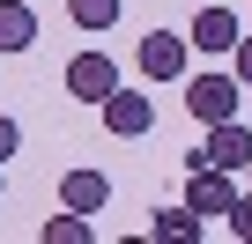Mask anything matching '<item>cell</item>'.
I'll return each mask as SVG.
<instances>
[{
	"label": "cell",
	"mask_w": 252,
	"mask_h": 244,
	"mask_svg": "<svg viewBox=\"0 0 252 244\" xmlns=\"http://www.w3.org/2000/svg\"><path fill=\"white\" fill-rule=\"evenodd\" d=\"M0 192H8V163H0Z\"/></svg>",
	"instance_id": "16"
},
{
	"label": "cell",
	"mask_w": 252,
	"mask_h": 244,
	"mask_svg": "<svg viewBox=\"0 0 252 244\" xmlns=\"http://www.w3.org/2000/svg\"><path fill=\"white\" fill-rule=\"evenodd\" d=\"M237 96H245V81H237V74H200V81H186V111L200 118V126H222V118H237Z\"/></svg>",
	"instance_id": "2"
},
{
	"label": "cell",
	"mask_w": 252,
	"mask_h": 244,
	"mask_svg": "<svg viewBox=\"0 0 252 244\" xmlns=\"http://www.w3.org/2000/svg\"><path fill=\"white\" fill-rule=\"evenodd\" d=\"M96 111H104V134H111V141H141V134L156 126V104H149L141 89H126V81H119Z\"/></svg>",
	"instance_id": "3"
},
{
	"label": "cell",
	"mask_w": 252,
	"mask_h": 244,
	"mask_svg": "<svg viewBox=\"0 0 252 244\" xmlns=\"http://www.w3.org/2000/svg\"><path fill=\"white\" fill-rule=\"evenodd\" d=\"M186 37H193V52H237V37H245V23H237L230 8H200Z\"/></svg>",
	"instance_id": "7"
},
{
	"label": "cell",
	"mask_w": 252,
	"mask_h": 244,
	"mask_svg": "<svg viewBox=\"0 0 252 244\" xmlns=\"http://www.w3.org/2000/svg\"><path fill=\"white\" fill-rule=\"evenodd\" d=\"M149 229H156L163 244H193V237H200V215L178 200V207H156V215H149Z\"/></svg>",
	"instance_id": "10"
},
{
	"label": "cell",
	"mask_w": 252,
	"mask_h": 244,
	"mask_svg": "<svg viewBox=\"0 0 252 244\" xmlns=\"http://www.w3.org/2000/svg\"><path fill=\"white\" fill-rule=\"evenodd\" d=\"M245 178H252V163H245Z\"/></svg>",
	"instance_id": "17"
},
{
	"label": "cell",
	"mask_w": 252,
	"mask_h": 244,
	"mask_svg": "<svg viewBox=\"0 0 252 244\" xmlns=\"http://www.w3.org/2000/svg\"><path fill=\"white\" fill-rule=\"evenodd\" d=\"M37 45V15L23 0H0V52H30Z\"/></svg>",
	"instance_id": "9"
},
{
	"label": "cell",
	"mask_w": 252,
	"mask_h": 244,
	"mask_svg": "<svg viewBox=\"0 0 252 244\" xmlns=\"http://www.w3.org/2000/svg\"><path fill=\"white\" fill-rule=\"evenodd\" d=\"M186 207H193L200 222H208V215H230V207H237V185H230V170H215V163H193Z\"/></svg>",
	"instance_id": "6"
},
{
	"label": "cell",
	"mask_w": 252,
	"mask_h": 244,
	"mask_svg": "<svg viewBox=\"0 0 252 244\" xmlns=\"http://www.w3.org/2000/svg\"><path fill=\"white\" fill-rule=\"evenodd\" d=\"M193 163H215V170H245L252 163V126H237V118H222V126H208V148L193 156Z\"/></svg>",
	"instance_id": "5"
},
{
	"label": "cell",
	"mask_w": 252,
	"mask_h": 244,
	"mask_svg": "<svg viewBox=\"0 0 252 244\" xmlns=\"http://www.w3.org/2000/svg\"><path fill=\"white\" fill-rule=\"evenodd\" d=\"M8 156H23V126H15L8 111H0V163H8Z\"/></svg>",
	"instance_id": "14"
},
{
	"label": "cell",
	"mask_w": 252,
	"mask_h": 244,
	"mask_svg": "<svg viewBox=\"0 0 252 244\" xmlns=\"http://www.w3.org/2000/svg\"><path fill=\"white\" fill-rule=\"evenodd\" d=\"M111 89H119V59H111V52H74V59H67V96L104 104Z\"/></svg>",
	"instance_id": "4"
},
{
	"label": "cell",
	"mask_w": 252,
	"mask_h": 244,
	"mask_svg": "<svg viewBox=\"0 0 252 244\" xmlns=\"http://www.w3.org/2000/svg\"><path fill=\"white\" fill-rule=\"evenodd\" d=\"M89 237H96V229H89V215H82V207H67V215H52V222H45V244H89Z\"/></svg>",
	"instance_id": "12"
},
{
	"label": "cell",
	"mask_w": 252,
	"mask_h": 244,
	"mask_svg": "<svg viewBox=\"0 0 252 244\" xmlns=\"http://www.w3.org/2000/svg\"><path fill=\"white\" fill-rule=\"evenodd\" d=\"M119 8H126V0H67L74 30H111V23H119Z\"/></svg>",
	"instance_id": "11"
},
{
	"label": "cell",
	"mask_w": 252,
	"mask_h": 244,
	"mask_svg": "<svg viewBox=\"0 0 252 244\" xmlns=\"http://www.w3.org/2000/svg\"><path fill=\"white\" fill-rule=\"evenodd\" d=\"M60 207L104 215V207H111V178H104V170H67V178H60Z\"/></svg>",
	"instance_id": "8"
},
{
	"label": "cell",
	"mask_w": 252,
	"mask_h": 244,
	"mask_svg": "<svg viewBox=\"0 0 252 244\" xmlns=\"http://www.w3.org/2000/svg\"><path fill=\"white\" fill-rule=\"evenodd\" d=\"M134 67H141V81H186V67H193V37H186V30H141Z\"/></svg>",
	"instance_id": "1"
},
{
	"label": "cell",
	"mask_w": 252,
	"mask_h": 244,
	"mask_svg": "<svg viewBox=\"0 0 252 244\" xmlns=\"http://www.w3.org/2000/svg\"><path fill=\"white\" fill-rule=\"evenodd\" d=\"M230 237L252 244V192H237V207H230Z\"/></svg>",
	"instance_id": "13"
},
{
	"label": "cell",
	"mask_w": 252,
	"mask_h": 244,
	"mask_svg": "<svg viewBox=\"0 0 252 244\" xmlns=\"http://www.w3.org/2000/svg\"><path fill=\"white\" fill-rule=\"evenodd\" d=\"M230 59H237V67H230V74H237V81H245V89H252V37H237V52H230Z\"/></svg>",
	"instance_id": "15"
}]
</instances>
